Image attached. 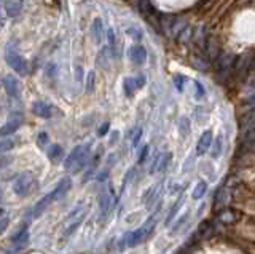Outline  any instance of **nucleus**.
Listing matches in <instances>:
<instances>
[{"instance_id": "1", "label": "nucleus", "mask_w": 255, "mask_h": 254, "mask_svg": "<svg viewBox=\"0 0 255 254\" xmlns=\"http://www.w3.org/2000/svg\"><path fill=\"white\" fill-rule=\"evenodd\" d=\"M91 150H93V141L75 146L70 150V154L66 157V160H64V168H66V171H69L70 174H78L88 165V162H90Z\"/></svg>"}, {"instance_id": "2", "label": "nucleus", "mask_w": 255, "mask_h": 254, "mask_svg": "<svg viewBox=\"0 0 255 254\" xmlns=\"http://www.w3.org/2000/svg\"><path fill=\"white\" fill-rule=\"evenodd\" d=\"M236 56L231 53H220L217 59H215V67H217V82L225 85L231 75H233V64Z\"/></svg>"}, {"instance_id": "3", "label": "nucleus", "mask_w": 255, "mask_h": 254, "mask_svg": "<svg viewBox=\"0 0 255 254\" xmlns=\"http://www.w3.org/2000/svg\"><path fill=\"white\" fill-rule=\"evenodd\" d=\"M254 69V53L252 50L247 51L241 56H238L235 59V64H233V75L236 80L239 82H246V78L249 77V74L252 72Z\"/></svg>"}, {"instance_id": "4", "label": "nucleus", "mask_w": 255, "mask_h": 254, "mask_svg": "<svg viewBox=\"0 0 255 254\" xmlns=\"http://www.w3.org/2000/svg\"><path fill=\"white\" fill-rule=\"evenodd\" d=\"M5 58H6L8 66H10L16 74H19V75H26L27 74V61L24 56H21L18 48L13 46V43H10L6 46Z\"/></svg>"}, {"instance_id": "5", "label": "nucleus", "mask_w": 255, "mask_h": 254, "mask_svg": "<svg viewBox=\"0 0 255 254\" xmlns=\"http://www.w3.org/2000/svg\"><path fill=\"white\" fill-rule=\"evenodd\" d=\"M153 230H155V224H151V226L145 224V226H142L139 229L132 230V232H129L125 237L126 246H128V248H135L137 245H142L151 235Z\"/></svg>"}, {"instance_id": "6", "label": "nucleus", "mask_w": 255, "mask_h": 254, "mask_svg": "<svg viewBox=\"0 0 255 254\" xmlns=\"http://www.w3.org/2000/svg\"><path fill=\"white\" fill-rule=\"evenodd\" d=\"M34 174L30 171H24L21 173L18 178L14 179V184H13V192L18 195V197H24L27 195V192L30 190V187L34 186Z\"/></svg>"}, {"instance_id": "7", "label": "nucleus", "mask_w": 255, "mask_h": 254, "mask_svg": "<svg viewBox=\"0 0 255 254\" xmlns=\"http://www.w3.org/2000/svg\"><path fill=\"white\" fill-rule=\"evenodd\" d=\"M128 58H129V61L134 62L135 66H143L148 58L147 48L143 45L134 43L132 46H129V50H128Z\"/></svg>"}, {"instance_id": "8", "label": "nucleus", "mask_w": 255, "mask_h": 254, "mask_svg": "<svg viewBox=\"0 0 255 254\" xmlns=\"http://www.w3.org/2000/svg\"><path fill=\"white\" fill-rule=\"evenodd\" d=\"M2 83H3V88H5L8 96H11V98H19L21 96L22 85L19 82V78H16L14 75H5L2 78Z\"/></svg>"}, {"instance_id": "9", "label": "nucleus", "mask_w": 255, "mask_h": 254, "mask_svg": "<svg viewBox=\"0 0 255 254\" xmlns=\"http://www.w3.org/2000/svg\"><path fill=\"white\" fill-rule=\"evenodd\" d=\"M204 51H206V56L207 61L212 62L217 59V56L220 54V43H219V38L215 35H211L206 38V43H204Z\"/></svg>"}, {"instance_id": "10", "label": "nucleus", "mask_w": 255, "mask_h": 254, "mask_svg": "<svg viewBox=\"0 0 255 254\" xmlns=\"http://www.w3.org/2000/svg\"><path fill=\"white\" fill-rule=\"evenodd\" d=\"M212 139H214V134L211 130L204 131L201 136H199V139L196 142V157H204L207 152H209Z\"/></svg>"}, {"instance_id": "11", "label": "nucleus", "mask_w": 255, "mask_h": 254, "mask_svg": "<svg viewBox=\"0 0 255 254\" xmlns=\"http://www.w3.org/2000/svg\"><path fill=\"white\" fill-rule=\"evenodd\" d=\"M231 202V194H230V189L223 186L222 189L217 190V194H215V198H214V206L217 210H225L228 208V205Z\"/></svg>"}, {"instance_id": "12", "label": "nucleus", "mask_w": 255, "mask_h": 254, "mask_svg": "<svg viewBox=\"0 0 255 254\" xmlns=\"http://www.w3.org/2000/svg\"><path fill=\"white\" fill-rule=\"evenodd\" d=\"M70 189H72V179L70 178H64V179L59 181V184L56 186L50 194L53 197V200L58 202V200H61V198H64L67 195V192Z\"/></svg>"}, {"instance_id": "13", "label": "nucleus", "mask_w": 255, "mask_h": 254, "mask_svg": "<svg viewBox=\"0 0 255 254\" xmlns=\"http://www.w3.org/2000/svg\"><path fill=\"white\" fill-rule=\"evenodd\" d=\"M239 219H241V213L235 208H225V210H220L219 213V222H222V224L231 226V224H236Z\"/></svg>"}, {"instance_id": "14", "label": "nucleus", "mask_w": 255, "mask_h": 254, "mask_svg": "<svg viewBox=\"0 0 255 254\" xmlns=\"http://www.w3.org/2000/svg\"><path fill=\"white\" fill-rule=\"evenodd\" d=\"M32 114L40 118H51L53 107L45 101H35L34 104H32Z\"/></svg>"}, {"instance_id": "15", "label": "nucleus", "mask_w": 255, "mask_h": 254, "mask_svg": "<svg viewBox=\"0 0 255 254\" xmlns=\"http://www.w3.org/2000/svg\"><path fill=\"white\" fill-rule=\"evenodd\" d=\"M54 200H53V197H51V194H46L45 197H42L40 200L35 203V206H34V210H32V216L34 218H38V216H42V214L50 208V205L53 203Z\"/></svg>"}, {"instance_id": "16", "label": "nucleus", "mask_w": 255, "mask_h": 254, "mask_svg": "<svg viewBox=\"0 0 255 254\" xmlns=\"http://www.w3.org/2000/svg\"><path fill=\"white\" fill-rule=\"evenodd\" d=\"M22 8H24L22 0H5V11L10 18L19 16Z\"/></svg>"}, {"instance_id": "17", "label": "nucleus", "mask_w": 255, "mask_h": 254, "mask_svg": "<svg viewBox=\"0 0 255 254\" xmlns=\"http://www.w3.org/2000/svg\"><path fill=\"white\" fill-rule=\"evenodd\" d=\"M112 197H114V192L112 189L109 190H102L101 197H99V206H101V218L106 216L110 210V205H112Z\"/></svg>"}, {"instance_id": "18", "label": "nucleus", "mask_w": 255, "mask_h": 254, "mask_svg": "<svg viewBox=\"0 0 255 254\" xmlns=\"http://www.w3.org/2000/svg\"><path fill=\"white\" fill-rule=\"evenodd\" d=\"M91 34L94 37V42L96 43H102L104 38H106V34H104V24H102V19L101 18H96L91 24Z\"/></svg>"}, {"instance_id": "19", "label": "nucleus", "mask_w": 255, "mask_h": 254, "mask_svg": "<svg viewBox=\"0 0 255 254\" xmlns=\"http://www.w3.org/2000/svg\"><path fill=\"white\" fill-rule=\"evenodd\" d=\"M21 118H14V120H10V122H6L5 125L0 126V136L5 138V136H10V134H14L16 131L19 130V126H21Z\"/></svg>"}, {"instance_id": "20", "label": "nucleus", "mask_w": 255, "mask_h": 254, "mask_svg": "<svg viewBox=\"0 0 255 254\" xmlns=\"http://www.w3.org/2000/svg\"><path fill=\"white\" fill-rule=\"evenodd\" d=\"M190 62H191V67H195L198 70H203V72L209 70V67H211V62L207 61V58L206 56H199V54H193L191 59H190Z\"/></svg>"}, {"instance_id": "21", "label": "nucleus", "mask_w": 255, "mask_h": 254, "mask_svg": "<svg viewBox=\"0 0 255 254\" xmlns=\"http://www.w3.org/2000/svg\"><path fill=\"white\" fill-rule=\"evenodd\" d=\"M209 152H211L212 160H219V158L222 157V152H223V138L222 136H217L215 139H212Z\"/></svg>"}, {"instance_id": "22", "label": "nucleus", "mask_w": 255, "mask_h": 254, "mask_svg": "<svg viewBox=\"0 0 255 254\" xmlns=\"http://www.w3.org/2000/svg\"><path fill=\"white\" fill-rule=\"evenodd\" d=\"M91 157H93V160H91L90 166H88V171L85 173L83 182H88V179H90V178L93 176V174L96 173V168H98V165H99V162H101V149H99L94 155H91Z\"/></svg>"}, {"instance_id": "23", "label": "nucleus", "mask_w": 255, "mask_h": 254, "mask_svg": "<svg viewBox=\"0 0 255 254\" xmlns=\"http://www.w3.org/2000/svg\"><path fill=\"white\" fill-rule=\"evenodd\" d=\"M183 202H185V197H183V195H180V197L177 198V200H175V203L172 205V208H171L169 214H167V218H166V221H164V224H166V226H169L171 222L174 221V218L177 216V213H179V210L182 208Z\"/></svg>"}, {"instance_id": "24", "label": "nucleus", "mask_w": 255, "mask_h": 254, "mask_svg": "<svg viewBox=\"0 0 255 254\" xmlns=\"http://www.w3.org/2000/svg\"><path fill=\"white\" fill-rule=\"evenodd\" d=\"M239 128H241L243 133L254 130V112H252V110L249 114H244L241 117V120H239Z\"/></svg>"}, {"instance_id": "25", "label": "nucleus", "mask_w": 255, "mask_h": 254, "mask_svg": "<svg viewBox=\"0 0 255 254\" xmlns=\"http://www.w3.org/2000/svg\"><path fill=\"white\" fill-rule=\"evenodd\" d=\"M207 189H209L207 182L206 181H199L198 184L195 186V189H193V194H191L193 200H201V198H204L206 194H207Z\"/></svg>"}, {"instance_id": "26", "label": "nucleus", "mask_w": 255, "mask_h": 254, "mask_svg": "<svg viewBox=\"0 0 255 254\" xmlns=\"http://www.w3.org/2000/svg\"><path fill=\"white\" fill-rule=\"evenodd\" d=\"M11 242H13V245H26L29 242V229H27V226H24L18 234H14L11 237Z\"/></svg>"}, {"instance_id": "27", "label": "nucleus", "mask_w": 255, "mask_h": 254, "mask_svg": "<svg viewBox=\"0 0 255 254\" xmlns=\"http://www.w3.org/2000/svg\"><path fill=\"white\" fill-rule=\"evenodd\" d=\"M123 90L126 93V96H134L135 91H137V83H135L134 77H126L123 80Z\"/></svg>"}, {"instance_id": "28", "label": "nucleus", "mask_w": 255, "mask_h": 254, "mask_svg": "<svg viewBox=\"0 0 255 254\" xmlns=\"http://www.w3.org/2000/svg\"><path fill=\"white\" fill-rule=\"evenodd\" d=\"M171 162H172V154L171 152L161 154V157H159V162H158V166H156V173H164Z\"/></svg>"}, {"instance_id": "29", "label": "nucleus", "mask_w": 255, "mask_h": 254, "mask_svg": "<svg viewBox=\"0 0 255 254\" xmlns=\"http://www.w3.org/2000/svg\"><path fill=\"white\" fill-rule=\"evenodd\" d=\"M62 155H64V150H62V147L59 144H53L50 147V150H48V158H50V160L54 162V163L59 162L62 158Z\"/></svg>"}, {"instance_id": "30", "label": "nucleus", "mask_w": 255, "mask_h": 254, "mask_svg": "<svg viewBox=\"0 0 255 254\" xmlns=\"http://www.w3.org/2000/svg\"><path fill=\"white\" fill-rule=\"evenodd\" d=\"M188 218H190V211L183 213L182 216L179 218V221L175 222V224L172 226V229H171V234H172V235H177V234H179V230L185 227V224L188 222Z\"/></svg>"}, {"instance_id": "31", "label": "nucleus", "mask_w": 255, "mask_h": 254, "mask_svg": "<svg viewBox=\"0 0 255 254\" xmlns=\"http://www.w3.org/2000/svg\"><path fill=\"white\" fill-rule=\"evenodd\" d=\"M190 130H191V122L188 120L187 117H182L180 122H179V133L182 138H187L190 134Z\"/></svg>"}, {"instance_id": "32", "label": "nucleus", "mask_w": 255, "mask_h": 254, "mask_svg": "<svg viewBox=\"0 0 255 254\" xmlns=\"http://www.w3.org/2000/svg\"><path fill=\"white\" fill-rule=\"evenodd\" d=\"M142 134H143L142 128H134L131 133H128V138H131V146H132L134 149L139 146V142H140V139H142Z\"/></svg>"}, {"instance_id": "33", "label": "nucleus", "mask_w": 255, "mask_h": 254, "mask_svg": "<svg viewBox=\"0 0 255 254\" xmlns=\"http://www.w3.org/2000/svg\"><path fill=\"white\" fill-rule=\"evenodd\" d=\"M96 90V72L94 70H90V72L86 74V93L91 94L94 93Z\"/></svg>"}, {"instance_id": "34", "label": "nucleus", "mask_w": 255, "mask_h": 254, "mask_svg": "<svg viewBox=\"0 0 255 254\" xmlns=\"http://www.w3.org/2000/svg\"><path fill=\"white\" fill-rule=\"evenodd\" d=\"M191 37H193V29H191V27H183L179 32V42L180 43H187Z\"/></svg>"}, {"instance_id": "35", "label": "nucleus", "mask_w": 255, "mask_h": 254, "mask_svg": "<svg viewBox=\"0 0 255 254\" xmlns=\"http://www.w3.org/2000/svg\"><path fill=\"white\" fill-rule=\"evenodd\" d=\"M126 34L129 35L131 38H134L135 42H140V40H142V37H143L142 30H140L139 27H134V26H132V27H128V29H126Z\"/></svg>"}, {"instance_id": "36", "label": "nucleus", "mask_w": 255, "mask_h": 254, "mask_svg": "<svg viewBox=\"0 0 255 254\" xmlns=\"http://www.w3.org/2000/svg\"><path fill=\"white\" fill-rule=\"evenodd\" d=\"M83 218H85V213L82 214V216H80V219L78 221H75L74 222V224H72V226H69L67 229H66V235H64V237H66V238H69L70 235H74V232H75V230L80 227V226H82V222H83Z\"/></svg>"}, {"instance_id": "37", "label": "nucleus", "mask_w": 255, "mask_h": 254, "mask_svg": "<svg viewBox=\"0 0 255 254\" xmlns=\"http://www.w3.org/2000/svg\"><path fill=\"white\" fill-rule=\"evenodd\" d=\"M193 85H195V98L196 99H203L204 96H206V90H204V86L201 85V83H199L198 80H195L193 82Z\"/></svg>"}, {"instance_id": "38", "label": "nucleus", "mask_w": 255, "mask_h": 254, "mask_svg": "<svg viewBox=\"0 0 255 254\" xmlns=\"http://www.w3.org/2000/svg\"><path fill=\"white\" fill-rule=\"evenodd\" d=\"M14 147V141L11 139H2L0 141V152H8Z\"/></svg>"}, {"instance_id": "39", "label": "nucleus", "mask_w": 255, "mask_h": 254, "mask_svg": "<svg viewBox=\"0 0 255 254\" xmlns=\"http://www.w3.org/2000/svg\"><path fill=\"white\" fill-rule=\"evenodd\" d=\"M48 142H50V136H48L46 133H40L38 134V138H37V144H38V147H46L48 146Z\"/></svg>"}, {"instance_id": "40", "label": "nucleus", "mask_w": 255, "mask_h": 254, "mask_svg": "<svg viewBox=\"0 0 255 254\" xmlns=\"http://www.w3.org/2000/svg\"><path fill=\"white\" fill-rule=\"evenodd\" d=\"M148 152H150V147H148V146H143L142 150L139 152V158H137V163H139V165L145 163V160L148 158Z\"/></svg>"}, {"instance_id": "41", "label": "nucleus", "mask_w": 255, "mask_h": 254, "mask_svg": "<svg viewBox=\"0 0 255 254\" xmlns=\"http://www.w3.org/2000/svg\"><path fill=\"white\" fill-rule=\"evenodd\" d=\"M174 85H175V88H177V91H183V85H185V77L183 75H175L174 77Z\"/></svg>"}, {"instance_id": "42", "label": "nucleus", "mask_w": 255, "mask_h": 254, "mask_svg": "<svg viewBox=\"0 0 255 254\" xmlns=\"http://www.w3.org/2000/svg\"><path fill=\"white\" fill-rule=\"evenodd\" d=\"M83 205H85V202H80V203L77 205V208H75L74 211H72V213L69 214V216L66 218V222H70V221L74 219L75 216H78V213H82V211H83Z\"/></svg>"}, {"instance_id": "43", "label": "nucleus", "mask_w": 255, "mask_h": 254, "mask_svg": "<svg viewBox=\"0 0 255 254\" xmlns=\"http://www.w3.org/2000/svg\"><path fill=\"white\" fill-rule=\"evenodd\" d=\"M107 40H109L110 48L114 50V48H115V45H117V37H115L114 29H109V30H107Z\"/></svg>"}, {"instance_id": "44", "label": "nucleus", "mask_w": 255, "mask_h": 254, "mask_svg": "<svg viewBox=\"0 0 255 254\" xmlns=\"http://www.w3.org/2000/svg\"><path fill=\"white\" fill-rule=\"evenodd\" d=\"M134 78H135V83H137V88H139V90H140V88H143V86L147 85V77L143 75V74L135 75Z\"/></svg>"}, {"instance_id": "45", "label": "nucleus", "mask_w": 255, "mask_h": 254, "mask_svg": "<svg viewBox=\"0 0 255 254\" xmlns=\"http://www.w3.org/2000/svg\"><path fill=\"white\" fill-rule=\"evenodd\" d=\"M109 128H110V123H109V122H106L104 125H101V126H99L98 134H99V136H106V134L109 133Z\"/></svg>"}, {"instance_id": "46", "label": "nucleus", "mask_w": 255, "mask_h": 254, "mask_svg": "<svg viewBox=\"0 0 255 254\" xmlns=\"http://www.w3.org/2000/svg\"><path fill=\"white\" fill-rule=\"evenodd\" d=\"M8 224H10V219H8V218L0 219V234H3L5 230L8 229Z\"/></svg>"}, {"instance_id": "47", "label": "nucleus", "mask_w": 255, "mask_h": 254, "mask_svg": "<svg viewBox=\"0 0 255 254\" xmlns=\"http://www.w3.org/2000/svg\"><path fill=\"white\" fill-rule=\"evenodd\" d=\"M118 136H120L118 131H117V133H114V134H112V136H110V144H112V146L115 144V141H118Z\"/></svg>"}, {"instance_id": "48", "label": "nucleus", "mask_w": 255, "mask_h": 254, "mask_svg": "<svg viewBox=\"0 0 255 254\" xmlns=\"http://www.w3.org/2000/svg\"><path fill=\"white\" fill-rule=\"evenodd\" d=\"M3 214H5L3 208H0V219H2V218H3Z\"/></svg>"}, {"instance_id": "49", "label": "nucleus", "mask_w": 255, "mask_h": 254, "mask_svg": "<svg viewBox=\"0 0 255 254\" xmlns=\"http://www.w3.org/2000/svg\"><path fill=\"white\" fill-rule=\"evenodd\" d=\"M0 202H2V192H0Z\"/></svg>"}, {"instance_id": "50", "label": "nucleus", "mask_w": 255, "mask_h": 254, "mask_svg": "<svg viewBox=\"0 0 255 254\" xmlns=\"http://www.w3.org/2000/svg\"><path fill=\"white\" fill-rule=\"evenodd\" d=\"M0 85H2V77H0Z\"/></svg>"}]
</instances>
